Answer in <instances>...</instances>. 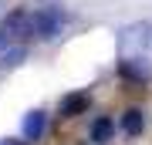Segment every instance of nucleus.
I'll return each mask as SVG.
<instances>
[{"label": "nucleus", "instance_id": "obj_11", "mask_svg": "<svg viewBox=\"0 0 152 145\" xmlns=\"http://www.w3.org/2000/svg\"><path fill=\"white\" fill-rule=\"evenodd\" d=\"M7 14V0H0V17H4Z\"/></svg>", "mask_w": 152, "mask_h": 145}, {"label": "nucleus", "instance_id": "obj_5", "mask_svg": "<svg viewBox=\"0 0 152 145\" xmlns=\"http://www.w3.org/2000/svg\"><path fill=\"white\" fill-rule=\"evenodd\" d=\"M48 132V115L44 111H27L24 115V138H41V135Z\"/></svg>", "mask_w": 152, "mask_h": 145}, {"label": "nucleus", "instance_id": "obj_7", "mask_svg": "<svg viewBox=\"0 0 152 145\" xmlns=\"http://www.w3.org/2000/svg\"><path fill=\"white\" fill-rule=\"evenodd\" d=\"M112 135H115V125H112V118H95V125H91V142H95V145L112 142Z\"/></svg>", "mask_w": 152, "mask_h": 145}, {"label": "nucleus", "instance_id": "obj_10", "mask_svg": "<svg viewBox=\"0 0 152 145\" xmlns=\"http://www.w3.org/2000/svg\"><path fill=\"white\" fill-rule=\"evenodd\" d=\"M10 44H14V34H10V31H7V27H4V24H0V54H4L7 47H10Z\"/></svg>", "mask_w": 152, "mask_h": 145}, {"label": "nucleus", "instance_id": "obj_12", "mask_svg": "<svg viewBox=\"0 0 152 145\" xmlns=\"http://www.w3.org/2000/svg\"><path fill=\"white\" fill-rule=\"evenodd\" d=\"M0 145H20V142H0Z\"/></svg>", "mask_w": 152, "mask_h": 145}, {"label": "nucleus", "instance_id": "obj_4", "mask_svg": "<svg viewBox=\"0 0 152 145\" xmlns=\"http://www.w3.org/2000/svg\"><path fill=\"white\" fill-rule=\"evenodd\" d=\"M4 27H7V31L14 34V41L34 37V24H31V14H24V10H14V14H7Z\"/></svg>", "mask_w": 152, "mask_h": 145}, {"label": "nucleus", "instance_id": "obj_8", "mask_svg": "<svg viewBox=\"0 0 152 145\" xmlns=\"http://www.w3.org/2000/svg\"><path fill=\"white\" fill-rule=\"evenodd\" d=\"M61 111L68 115V118H75V115H81V111H88V95H68L64 101H61Z\"/></svg>", "mask_w": 152, "mask_h": 145}, {"label": "nucleus", "instance_id": "obj_6", "mask_svg": "<svg viewBox=\"0 0 152 145\" xmlns=\"http://www.w3.org/2000/svg\"><path fill=\"white\" fill-rule=\"evenodd\" d=\"M24 58H27V47L24 44H17V47H7L4 54H0V71H14L24 64Z\"/></svg>", "mask_w": 152, "mask_h": 145}, {"label": "nucleus", "instance_id": "obj_1", "mask_svg": "<svg viewBox=\"0 0 152 145\" xmlns=\"http://www.w3.org/2000/svg\"><path fill=\"white\" fill-rule=\"evenodd\" d=\"M149 44H152V24L149 20L125 24L118 31V54H122V58H139Z\"/></svg>", "mask_w": 152, "mask_h": 145}, {"label": "nucleus", "instance_id": "obj_2", "mask_svg": "<svg viewBox=\"0 0 152 145\" xmlns=\"http://www.w3.org/2000/svg\"><path fill=\"white\" fill-rule=\"evenodd\" d=\"M31 24H34V37L54 41L61 34V27H64V10H61L58 4H51V7H44L37 14H31Z\"/></svg>", "mask_w": 152, "mask_h": 145}, {"label": "nucleus", "instance_id": "obj_9", "mask_svg": "<svg viewBox=\"0 0 152 145\" xmlns=\"http://www.w3.org/2000/svg\"><path fill=\"white\" fill-rule=\"evenodd\" d=\"M142 125H145V122H142V111H139V108H132V111L122 115V132L125 135H142Z\"/></svg>", "mask_w": 152, "mask_h": 145}, {"label": "nucleus", "instance_id": "obj_3", "mask_svg": "<svg viewBox=\"0 0 152 145\" xmlns=\"http://www.w3.org/2000/svg\"><path fill=\"white\" fill-rule=\"evenodd\" d=\"M118 74L129 78V81H149L152 78V64L142 58H122L118 61Z\"/></svg>", "mask_w": 152, "mask_h": 145}]
</instances>
